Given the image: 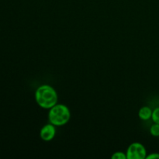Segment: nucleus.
<instances>
[{
	"instance_id": "nucleus-1",
	"label": "nucleus",
	"mask_w": 159,
	"mask_h": 159,
	"mask_svg": "<svg viewBox=\"0 0 159 159\" xmlns=\"http://www.w3.org/2000/svg\"><path fill=\"white\" fill-rule=\"evenodd\" d=\"M35 99L40 107L51 109L57 104V94L55 89L51 85H43L36 91Z\"/></svg>"
},
{
	"instance_id": "nucleus-2",
	"label": "nucleus",
	"mask_w": 159,
	"mask_h": 159,
	"mask_svg": "<svg viewBox=\"0 0 159 159\" xmlns=\"http://www.w3.org/2000/svg\"><path fill=\"white\" fill-rule=\"evenodd\" d=\"M71 116L69 109L63 104H56L50 110L48 119L54 126H62L68 122Z\"/></svg>"
},
{
	"instance_id": "nucleus-3",
	"label": "nucleus",
	"mask_w": 159,
	"mask_h": 159,
	"mask_svg": "<svg viewBox=\"0 0 159 159\" xmlns=\"http://www.w3.org/2000/svg\"><path fill=\"white\" fill-rule=\"evenodd\" d=\"M146 149L140 143H133L129 146L127 151V159H144L146 158Z\"/></svg>"
},
{
	"instance_id": "nucleus-4",
	"label": "nucleus",
	"mask_w": 159,
	"mask_h": 159,
	"mask_svg": "<svg viewBox=\"0 0 159 159\" xmlns=\"http://www.w3.org/2000/svg\"><path fill=\"white\" fill-rule=\"evenodd\" d=\"M56 130L54 124H47L40 130V136L42 140L45 141H51L55 136Z\"/></svg>"
},
{
	"instance_id": "nucleus-5",
	"label": "nucleus",
	"mask_w": 159,
	"mask_h": 159,
	"mask_svg": "<svg viewBox=\"0 0 159 159\" xmlns=\"http://www.w3.org/2000/svg\"><path fill=\"white\" fill-rule=\"evenodd\" d=\"M139 117L141 120H147L150 119L152 117V111L149 107H144L139 110Z\"/></svg>"
},
{
	"instance_id": "nucleus-6",
	"label": "nucleus",
	"mask_w": 159,
	"mask_h": 159,
	"mask_svg": "<svg viewBox=\"0 0 159 159\" xmlns=\"http://www.w3.org/2000/svg\"><path fill=\"white\" fill-rule=\"evenodd\" d=\"M150 132L153 136L159 137V124L155 123V124H153L151 127Z\"/></svg>"
},
{
	"instance_id": "nucleus-7",
	"label": "nucleus",
	"mask_w": 159,
	"mask_h": 159,
	"mask_svg": "<svg viewBox=\"0 0 159 159\" xmlns=\"http://www.w3.org/2000/svg\"><path fill=\"white\" fill-rule=\"evenodd\" d=\"M152 118L155 124H159V108H156L154 111H152Z\"/></svg>"
},
{
	"instance_id": "nucleus-8",
	"label": "nucleus",
	"mask_w": 159,
	"mask_h": 159,
	"mask_svg": "<svg viewBox=\"0 0 159 159\" xmlns=\"http://www.w3.org/2000/svg\"><path fill=\"white\" fill-rule=\"evenodd\" d=\"M113 159H127V155L124 154L121 152H115L113 155L111 156Z\"/></svg>"
},
{
	"instance_id": "nucleus-9",
	"label": "nucleus",
	"mask_w": 159,
	"mask_h": 159,
	"mask_svg": "<svg viewBox=\"0 0 159 159\" xmlns=\"http://www.w3.org/2000/svg\"><path fill=\"white\" fill-rule=\"evenodd\" d=\"M148 159H159V153H152L146 157Z\"/></svg>"
}]
</instances>
